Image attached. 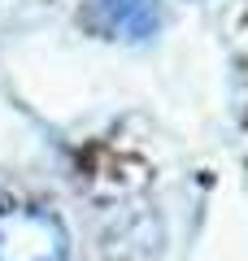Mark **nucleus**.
<instances>
[{
  "label": "nucleus",
  "instance_id": "2",
  "mask_svg": "<svg viewBox=\"0 0 248 261\" xmlns=\"http://www.w3.org/2000/svg\"><path fill=\"white\" fill-rule=\"evenodd\" d=\"M105 13V35L109 39H148L157 31V0H96Z\"/></svg>",
  "mask_w": 248,
  "mask_h": 261
},
{
  "label": "nucleus",
  "instance_id": "1",
  "mask_svg": "<svg viewBox=\"0 0 248 261\" xmlns=\"http://www.w3.org/2000/svg\"><path fill=\"white\" fill-rule=\"evenodd\" d=\"M0 261H70V231L44 205H0Z\"/></svg>",
  "mask_w": 248,
  "mask_h": 261
}]
</instances>
